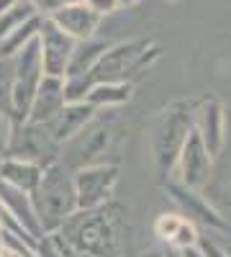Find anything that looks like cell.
<instances>
[{
  "mask_svg": "<svg viewBox=\"0 0 231 257\" xmlns=\"http://www.w3.org/2000/svg\"><path fill=\"white\" fill-rule=\"evenodd\" d=\"M193 132H195V98L172 100L154 113L149 123V155L154 165V175L162 185L172 178L175 165Z\"/></svg>",
  "mask_w": 231,
  "mask_h": 257,
  "instance_id": "1",
  "label": "cell"
},
{
  "mask_svg": "<svg viewBox=\"0 0 231 257\" xmlns=\"http://www.w3.org/2000/svg\"><path fill=\"white\" fill-rule=\"evenodd\" d=\"M57 234L85 257H121V206L108 203L90 211H77Z\"/></svg>",
  "mask_w": 231,
  "mask_h": 257,
  "instance_id": "2",
  "label": "cell"
},
{
  "mask_svg": "<svg viewBox=\"0 0 231 257\" xmlns=\"http://www.w3.org/2000/svg\"><path fill=\"white\" fill-rule=\"evenodd\" d=\"M31 201H34L44 237L57 234L80 211L77 188H75V170H70L65 162L49 165L44 170V178H41L39 188L34 190Z\"/></svg>",
  "mask_w": 231,
  "mask_h": 257,
  "instance_id": "3",
  "label": "cell"
},
{
  "mask_svg": "<svg viewBox=\"0 0 231 257\" xmlns=\"http://www.w3.org/2000/svg\"><path fill=\"white\" fill-rule=\"evenodd\" d=\"M126 137V126L118 118L116 111H106L98 113L93 118V123L80 132L72 142H67L62 147V157L59 162H65L70 170H82V167H93V165H103L108 162L106 157L116 149V144Z\"/></svg>",
  "mask_w": 231,
  "mask_h": 257,
  "instance_id": "4",
  "label": "cell"
},
{
  "mask_svg": "<svg viewBox=\"0 0 231 257\" xmlns=\"http://www.w3.org/2000/svg\"><path fill=\"white\" fill-rule=\"evenodd\" d=\"M159 44L152 39H129L111 44L93 72L95 82H131L141 70L159 59Z\"/></svg>",
  "mask_w": 231,
  "mask_h": 257,
  "instance_id": "5",
  "label": "cell"
},
{
  "mask_svg": "<svg viewBox=\"0 0 231 257\" xmlns=\"http://www.w3.org/2000/svg\"><path fill=\"white\" fill-rule=\"evenodd\" d=\"M16 59V80H13V111H16V123L29 121L34 98L41 88V82L47 77L44 59H41V47L39 36L21 52Z\"/></svg>",
  "mask_w": 231,
  "mask_h": 257,
  "instance_id": "6",
  "label": "cell"
},
{
  "mask_svg": "<svg viewBox=\"0 0 231 257\" xmlns=\"http://www.w3.org/2000/svg\"><path fill=\"white\" fill-rule=\"evenodd\" d=\"M6 157H18V160H29V162L41 165V167H49V165L59 162L62 144L52 134L49 123L24 121V123H16L11 149Z\"/></svg>",
  "mask_w": 231,
  "mask_h": 257,
  "instance_id": "7",
  "label": "cell"
},
{
  "mask_svg": "<svg viewBox=\"0 0 231 257\" xmlns=\"http://www.w3.org/2000/svg\"><path fill=\"white\" fill-rule=\"evenodd\" d=\"M121 170L116 162H103L93 167H82L75 173V188H77V203L80 211H90L113 203L116 188H118Z\"/></svg>",
  "mask_w": 231,
  "mask_h": 257,
  "instance_id": "8",
  "label": "cell"
},
{
  "mask_svg": "<svg viewBox=\"0 0 231 257\" xmlns=\"http://www.w3.org/2000/svg\"><path fill=\"white\" fill-rule=\"evenodd\" d=\"M164 190L167 196L175 201V206L180 208V213L185 219H190L193 224L203 226V229H213V231H228V221L216 211V206L208 201L200 190H193L182 183H175V180H167L164 183Z\"/></svg>",
  "mask_w": 231,
  "mask_h": 257,
  "instance_id": "9",
  "label": "cell"
},
{
  "mask_svg": "<svg viewBox=\"0 0 231 257\" xmlns=\"http://www.w3.org/2000/svg\"><path fill=\"white\" fill-rule=\"evenodd\" d=\"M226 132H228V113L223 103L211 93L195 98V134L203 139L213 160L221 155L226 144Z\"/></svg>",
  "mask_w": 231,
  "mask_h": 257,
  "instance_id": "10",
  "label": "cell"
},
{
  "mask_svg": "<svg viewBox=\"0 0 231 257\" xmlns=\"http://www.w3.org/2000/svg\"><path fill=\"white\" fill-rule=\"evenodd\" d=\"M211 170H213V155L208 152V147L203 144V139L193 132L190 139H187L182 155L175 165V173L170 180L182 183L193 190H203L211 180Z\"/></svg>",
  "mask_w": 231,
  "mask_h": 257,
  "instance_id": "11",
  "label": "cell"
},
{
  "mask_svg": "<svg viewBox=\"0 0 231 257\" xmlns=\"http://www.w3.org/2000/svg\"><path fill=\"white\" fill-rule=\"evenodd\" d=\"M39 47H41V59H44L47 75L67 77V67H70V59H72V52L77 47V41L70 34L62 31L47 16H44L41 29H39Z\"/></svg>",
  "mask_w": 231,
  "mask_h": 257,
  "instance_id": "12",
  "label": "cell"
},
{
  "mask_svg": "<svg viewBox=\"0 0 231 257\" xmlns=\"http://www.w3.org/2000/svg\"><path fill=\"white\" fill-rule=\"evenodd\" d=\"M152 231L159 242L167 244V249H175V252H185L190 247H198L200 242V226L193 224L190 219H185L182 213L177 211H162L159 216L152 224Z\"/></svg>",
  "mask_w": 231,
  "mask_h": 257,
  "instance_id": "13",
  "label": "cell"
},
{
  "mask_svg": "<svg viewBox=\"0 0 231 257\" xmlns=\"http://www.w3.org/2000/svg\"><path fill=\"white\" fill-rule=\"evenodd\" d=\"M95 116H98V108H95V105H90L88 100L67 103L65 108H62V111L49 121V128H52V134L57 137V142L65 147V144L72 142L80 132H85V128L93 123Z\"/></svg>",
  "mask_w": 231,
  "mask_h": 257,
  "instance_id": "14",
  "label": "cell"
},
{
  "mask_svg": "<svg viewBox=\"0 0 231 257\" xmlns=\"http://www.w3.org/2000/svg\"><path fill=\"white\" fill-rule=\"evenodd\" d=\"M54 24L70 34L75 41H85V39H93L98 26H100V21L103 16L95 13L88 3H75V6H65L62 11H57L54 16H49Z\"/></svg>",
  "mask_w": 231,
  "mask_h": 257,
  "instance_id": "15",
  "label": "cell"
},
{
  "mask_svg": "<svg viewBox=\"0 0 231 257\" xmlns=\"http://www.w3.org/2000/svg\"><path fill=\"white\" fill-rule=\"evenodd\" d=\"M67 105V90H65V77H52L47 75L41 88L34 98V105H31V113H29V121H36V123H49L62 108Z\"/></svg>",
  "mask_w": 231,
  "mask_h": 257,
  "instance_id": "16",
  "label": "cell"
},
{
  "mask_svg": "<svg viewBox=\"0 0 231 257\" xmlns=\"http://www.w3.org/2000/svg\"><path fill=\"white\" fill-rule=\"evenodd\" d=\"M0 203L6 206V211L11 213V216L24 226L31 237L39 242L41 237H44V231H41V224H39V216H36V208H34V201L29 193L24 190H16L11 188L8 183L0 180Z\"/></svg>",
  "mask_w": 231,
  "mask_h": 257,
  "instance_id": "17",
  "label": "cell"
},
{
  "mask_svg": "<svg viewBox=\"0 0 231 257\" xmlns=\"http://www.w3.org/2000/svg\"><path fill=\"white\" fill-rule=\"evenodd\" d=\"M41 165H34L29 160H18V157H3L0 160V180L8 183L16 190H24L29 196H34V190L39 188L41 178H44Z\"/></svg>",
  "mask_w": 231,
  "mask_h": 257,
  "instance_id": "18",
  "label": "cell"
},
{
  "mask_svg": "<svg viewBox=\"0 0 231 257\" xmlns=\"http://www.w3.org/2000/svg\"><path fill=\"white\" fill-rule=\"evenodd\" d=\"M111 49V41L106 39H85V41H77V47L72 52V59H70V67H67V77H80V75H93L98 62L103 59Z\"/></svg>",
  "mask_w": 231,
  "mask_h": 257,
  "instance_id": "19",
  "label": "cell"
},
{
  "mask_svg": "<svg viewBox=\"0 0 231 257\" xmlns=\"http://www.w3.org/2000/svg\"><path fill=\"white\" fill-rule=\"evenodd\" d=\"M134 98V82H98L88 95V103L98 111H116Z\"/></svg>",
  "mask_w": 231,
  "mask_h": 257,
  "instance_id": "20",
  "label": "cell"
},
{
  "mask_svg": "<svg viewBox=\"0 0 231 257\" xmlns=\"http://www.w3.org/2000/svg\"><path fill=\"white\" fill-rule=\"evenodd\" d=\"M41 21H44V16H34L31 21H26L24 26H18L13 34H8L3 41H0V59H13V57H18L21 52H24L39 36Z\"/></svg>",
  "mask_w": 231,
  "mask_h": 257,
  "instance_id": "21",
  "label": "cell"
},
{
  "mask_svg": "<svg viewBox=\"0 0 231 257\" xmlns=\"http://www.w3.org/2000/svg\"><path fill=\"white\" fill-rule=\"evenodd\" d=\"M34 16H41L34 6V0H24V3H18L16 8L0 13V41H3L8 34H13L18 26H24L26 21H31Z\"/></svg>",
  "mask_w": 231,
  "mask_h": 257,
  "instance_id": "22",
  "label": "cell"
},
{
  "mask_svg": "<svg viewBox=\"0 0 231 257\" xmlns=\"http://www.w3.org/2000/svg\"><path fill=\"white\" fill-rule=\"evenodd\" d=\"M13 80H16V59H0V111L11 113L13 111Z\"/></svg>",
  "mask_w": 231,
  "mask_h": 257,
  "instance_id": "23",
  "label": "cell"
},
{
  "mask_svg": "<svg viewBox=\"0 0 231 257\" xmlns=\"http://www.w3.org/2000/svg\"><path fill=\"white\" fill-rule=\"evenodd\" d=\"M13 132H16V118H13L11 113H3V111H0V160L8 155Z\"/></svg>",
  "mask_w": 231,
  "mask_h": 257,
  "instance_id": "24",
  "label": "cell"
},
{
  "mask_svg": "<svg viewBox=\"0 0 231 257\" xmlns=\"http://www.w3.org/2000/svg\"><path fill=\"white\" fill-rule=\"evenodd\" d=\"M198 249H200L205 257H228V254H226V249H223V244H221V242H216V239H211V237H200Z\"/></svg>",
  "mask_w": 231,
  "mask_h": 257,
  "instance_id": "25",
  "label": "cell"
},
{
  "mask_svg": "<svg viewBox=\"0 0 231 257\" xmlns=\"http://www.w3.org/2000/svg\"><path fill=\"white\" fill-rule=\"evenodd\" d=\"M34 6H36V11L41 13V16H54L57 11H62L67 6V0H34Z\"/></svg>",
  "mask_w": 231,
  "mask_h": 257,
  "instance_id": "26",
  "label": "cell"
},
{
  "mask_svg": "<svg viewBox=\"0 0 231 257\" xmlns=\"http://www.w3.org/2000/svg\"><path fill=\"white\" fill-rule=\"evenodd\" d=\"M88 6L95 11V13H100V16H111V13H116L121 6H118V0H88Z\"/></svg>",
  "mask_w": 231,
  "mask_h": 257,
  "instance_id": "27",
  "label": "cell"
},
{
  "mask_svg": "<svg viewBox=\"0 0 231 257\" xmlns=\"http://www.w3.org/2000/svg\"><path fill=\"white\" fill-rule=\"evenodd\" d=\"M134 257H167V254H164V249L152 247V249H144V252H139V254H134Z\"/></svg>",
  "mask_w": 231,
  "mask_h": 257,
  "instance_id": "28",
  "label": "cell"
},
{
  "mask_svg": "<svg viewBox=\"0 0 231 257\" xmlns=\"http://www.w3.org/2000/svg\"><path fill=\"white\" fill-rule=\"evenodd\" d=\"M18 3H24V0H0V13H6V11L16 8Z\"/></svg>",
  "mask_w": 231,
  "mask_h": 257,
  "instance_id": "29",
  "label": "cell"
},
{
  "mask_svg": "<svg viewBox=\"0 0 231 257\" xmlns=\"http://www.w3.org/2000/svg\"><path fill=\"white\" fill-rule=\"evenodd\" d=\"M182 257H205V254H203L198 247H190V249H185V252H182Z\"/></svg>",
  "mask_w": 231,
  "mask_h": 257,
  "instance_id": "30",
  "label": "cell"
},
{
  "mask_svg": "<svg viewBox=\"0 0 231 257\" xmlns=\"http://www.w3.org/2000/svg\"><path fill=\"white\" fill-rule=\"evenodd\" d=\"M6 237H8V229L3 226V221H0V249L6 247Z\"/></svg>",
  "mask_w": 231,
  "mask_h": 257,
  "instance_id": "31",
  "label": "cell"
},
{
  "mask_svg": "<svg viewBox=\"0 0 231 257\" xmlns=\"http://www.w3.org/2000/svg\"><path fill=\"white\" fill-rule=\"evenodd\" d=\"M136 3H141V0H118L121 8H131V6H136Z\"/></svg>",
  "mask_w": 231,
  "mask_h": 257,
  "instance_id": "32",
  "label": "cell"
},
{
  "mask_svg": "<svg viewBox=\"0 0 231 257\" xmlns=\"http://www.w3.org/2000/svg\"><path fill=\"white\" fill-rule=\"evenodd\" d=\"M167 257H182V252H175V249H164Z\"/></svg>",
  "mask_w": 231,
  "mask_h": 257,
  "instance_id": "33",
  "label": "cell"
},
{
  "mask_svg": "<svg viewBox=\"0 0 231 257\" xmlns=\"http://www.w3.org/2000/svg\"><path fill=\"white\" fill-rule=\"evenodd\" d=\"M75 3H88V0H67V6H75Z\"/></svg>",
  "mask_w": 231,
  "mask_h": 257,
  "instance_id": "34",
  "label": "cell"
},
{
  "mask_svg": "<svg viewBox=\"0 0 231 257\" xmlns=\"http://www.w3.org/2000/svg\"><path fill=\"white\" fill-rule=\"evenodd\" d=\"M221 244H223V242H221ZM223 249H226V254L231 257V244H223Z\"/></svg>",
  "mask_w": 231,
  "mask_h": 257,
  "instance_id": "35",
  "label": "cell"
},
{
  "mask_svg": "<svg viewBox=\"0 0 231 257\" xmlns=\"http://www.w3.org/2000/svg\"><path fill=\"white\" fill-rule=\"evenodd\" d=\"M170 3H180V0H170Z\"/></svg>",
  "mask_w": 231,
  "mask_h": 257,
  "instance_id": "36",
  "label": "cell"
}]
</instances>
